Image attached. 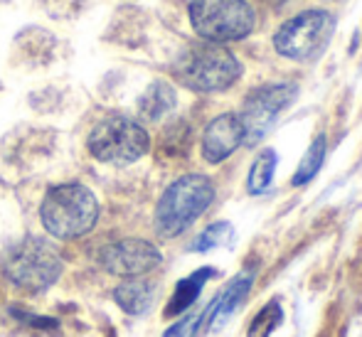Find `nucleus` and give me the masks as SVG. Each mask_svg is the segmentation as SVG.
Instances as JSON below:
<instances>
[{
    "instance_id": "obj_16",
    "label": "nucleus",
    "mask_w": 362,
    "mask_h": 337,
    "mask_svg": "<svg viewBox=\"0 0 362 337\" xmlns=\"http://www.w3.org/2000/svg\"><path fill=\"white\" fill-rule=\"evenodd\" d=\"M276 150L267 148L257 155V160L252 162V170H249V177H247V190L249 195H264V192L272 187V180H274V170H276Z\"/></svg>"
},
{
    "instance_id": "obj_3",
    "label": "nucleus",
    "mask_w": 362,
    "mask_h": 337,
    "mask_svg": "<svg viewBox=\"0 0 362 337\" xmlns=\"http://www.w3.org/2000/svg\"><path fill=\"white\" fill-rule=\"evenodd\" d=\"M62 256L49 242L40 237H25L5 249L0 256V273L25 293H42L62 276Z\"/></svg>"
},
{
    "instance_id": "obj_13",
    "label": "nucleus",
    "mask_w": 362,
    "mask_h": 337,
    "mask_svg": "<svg viewBox=\"0 0 362 337\" xmlns=\"http://www.w3.org/2000/svg\"><path fill=\"white\" fill-rule=\"evenodd\" d=\"M217 271L205 266V268H197L195 273H190L187 278L177 280L175 290H173L170 300H168L165 305V318H175V315L185 313V310H190L192 305H195V300L200 298L202 288H205L207 280L215 276Z\"/></svg>"
},
{
    "instance_id": "obj_9",
    "label": "nucleus",
    "mask_w": 362,
    "mask_h": 337,
    "mask_svg": "<svg viewBox=\"0 0 362 337\" xmlns=\"http://www.w3.org/2000/svg\"><path fill=\"white\" fill-rule=\"evenodd\" d=\"M99 264L104 271L124 278H136L156 271L163 264V254L146 239H121L101 249Z\"/></svg>"
},
{
    "instance_id": "obj_8",
    "label": "nucleus",
    "mask_w": 362,
    "mask_h": 337,
    "mask_svg": "<svg viewBox=\"0 0 362 337\" xmlns=\"http://www.w3.org/2000/svg\"><path fill=\"white\" fill-rule=\"evenodd\" d=\"M296 96H298V86L288 84V81L267 84L252 91L239 111V121L244 126V146H257L276 124L281 111L293 104Z\"/></svg>"
},
{
    "instance_id": "obj_4",
    "label": "nucleus",
    "mask_w": 362,
    "mask_h": 337,
    "mask_svg": "<svg viewBox=\"0 0 362 337\" xmlns=\"http://www.w3.org/2000/svg\"><path fill=\"white\" fill-rule=\"evenodd\" d=\"M173 71L187 89L215 94L237 84V79L242 76V64L224 45L205 40L200 45H190L177 57Z\"/></svg>"
},
{
    "instance_id": "obj_15",
    "label": "nucleus",
    "mask_w": 362,
    "mask_h": 337,
    "mask_svg": "<svg viewBox=\"0 0 362 337\" xmlns=\"http://www.w3.org/2000/svg\"><path fill=\"white\" fill-rule=\"evenodd\" d=\"M153 298H156V283L141 278V276L126 280V283H121L119 288L114 290V300L121 305V310H126L129 315L146 313V310L151 308Z\"/></svg>"
},
{
    "instance_id": "obj_10",
    "label": "nucleus",
    "mask_w": 362,
    "mask_h": 337,
    "mask_svg": "<svg viewBox=\"0 0 362 337\" xmlns=\"http://www.w3.org/2000/svg\"><path fill=\"white\" fill-rule=\"evenodd\" d=\"M62 52V40L49 30L40 28V25H28L23 28L13 40V64L25 69H45L52 62L59 59Z\"/></svg>"
},
{
    "instance_id": "obj_17",
    "label": "nucleus",
    "mask_w": 362,
    "mask_h": 337,
    "mask_svg": "<svg viewBox=\"0 0 362 337\" xmlns=\"http://www.w3.org/2000/svg\"><path fill=\"white\" fill-rule=\"evenodd\" d=\"M325 153H328V141H325V136L320 134V136H315V141L308 146L305 155L300 158L298 170H296V175H293V180H291V185H293V187L308 185V182L313 180L315 175H318L320 167H323Z\"/></svg>"
},
{
    "instance_id": "obj_19",
    "label": "nucleus",
    "mask_w": 362,
    "mask_h": 337,
    "mask_svg": "<svg viewBox=\"0 0 362 337\" xmlns=\"http://www.w3.org/2000/svg\"><path fill=\"white\" fill-rule=\"evenodd\" d=\"M232 239V224L229 222H215L192 242V252H210V249L224 247Z\"/></svg>"
},
{
    "instance_id": "obj_18",
    "label": "nucleus",
    "mask_w": 362,
    "mask_h": 337,
    "mask_svg": "<svg viewBox=\"0 0 362 337\" xmlns=\"http://www.w3.org/2000/svg\"><path fill=\"white\" fill-rule=\"evenodd\" d=\"M281 323H284L281 305H279V300H272V303L264 305L257 313V318L252 320V325H249V330H247V337H272V333Z\"/></svg>"
},
{
    "instance_id": "obj_11",
    "label": "nucleus",
    "mask_w": 362,
    "mask_h": 337,
    "mask_svg": "<svg viewBox=\"0 0 362 337\" xmlns=\"http://www.w3.org/2000/svg\"><path fill=\"white\" fill-rule=\"evenodd\" d=\"M239 146H244V126L239 121V114L217 116L202 134V158L210 165L224 162Z\"/></svg>"
},
{
    "instance_id": "obj_2",
    "label": "nucleus",
    "mask_w": 362,
    "mask_h": 337,
    "mask_svg": "<svg viewBox=\"0 0 362 337\" xmlns=\"http://www.w3.org/2000/svg\"><path fill=\"white\" fill-rule=\"evenodd\" d=\"M212 200H215V185L207 175L190 172V175L177 177L158 200L156 217H153L158 237H180L207 212Z\"/></svg>"
},
{
    "instance_id": "obj_20",
    "label": "nucleus",
    "mask_w": 362,
    "mask_h": 337,
    "mask_svg": "<svg viewBox=\"0 0 362 337\" xmlns=\"http://www.w3.org/2000/svg\"><path fill=\"white\" fill-rule=\"evenodd\" d=\"M205 328V310L202 313H195V315H187L182 318L177 325H173L163 337H197Z\"/></svg>"
},
{
    "instance_id": "obj_14",
    "label": "nucleus",
    "mask_w": 362,
    "mask_h": 337,
    "mask_svg": "<svg viewBox=\"0 0 362 337\" xmlns=\"http://www.w3.org/2000/svg\"><path fill=\"white\" fill-rule=\"evenodd\" d=\"M175 104H177L175 89H173L168 81H160V79L151 81L148 89L139 96V116L151 121V124H156V121L165 119V116L175 109Z\"/></svg>"
},
{
    "instance_id": "obj_22",
    "label": "nucleus",
    "mask_w": 362,
    "mask_h": 337,
    "mask_svg": "<svg viewBox=\"0 0 362 337\" xmlns=\"http://www.w3.org/2000/svg\"><path fill=\"white\" fill-rule=\"evenodd\" d=\"M0 3H3V0H0Z\"/></svg>"
},
{
    "instance_id": "obj_21",
    "label": "nucleus",
    "mask_w": 362,
    "mask_h": 337,
    "mask_svg": "<svg viewBox=\"0 0 362 337\" xmlns=\"http://www.w3.org/2000/svg\"><path fill=\"white\" fill-rule=\"evenodd\" d=\"M3 89H5V86H3V81H0V94H3Z\"/></svg>"
},
{
    "instance_id": "obj_12",
    "label": "nucleus",
    "mask_w": 362,
    "mask_h": 337,
    "mask_svg": "<svg viewBox=\"0 0 362 337\" xmlns=\"http://www.w3.org/2000/svg\"><path fill=\"white\" fill-rule=\"evenodd\" d=\"M254 276H257L254 271H244V273L234 276V278L229 280L227 288H224L222 293H219L217 298L205 308V325L207 328H212V330L222 328L224 320H227L229 315H232L234 310L244 303V298L249 295L252 283H254Z\"/></svg>"
},
{
    "instance_id": "obj_7",
    "label": "nucleus",
    "mask_w": 362,
    "mask_h": 337,
    "mask_svg": "<svg viewBox=\"0 0 362 337\" xmlns=\"http://www.w3.org/2000/svg\"><path fill=\"white\" fill-rule=\"evenodd\" d=\"M335 32V18L328 10H303L288 18L274 35V47L293 62H313L323 54Z\"/></svg>"
},
{
    "instance_id": "obj_6",
    "label": "nucleus",
    "mask_w": 362,
    "mask_h": 337,
    "mask_svg": "<svg viewBox=\"0 0 362 337\" xmlns=\"http://www.w3.org/2000/svg\"><path fill=\"white\" fill-rule=\"evenodd\" d=\"M86 148L99 162L129 165L146 155L151 148V138L139 121L114 114L101 119L91 129L89 138H86Z\"/></svg>"
},
{
    "instance_id": "obj_1",
    "label": "nucleus",
    "mask_w": 362,
    "mask_h": 337,
    "mask_svg": "<svg viewBox=\"0 0 362 337\" xmlns=\"http://www.w3.org/2000/svg\"><path fill=\"white\" fill-rule=\"evenodd\" d=\"M40 219L47 234L54 239H79L86 237L99 222V202L89 187L79 182L49 187L40 207Z\"/></svg>"
},
{
    "instance_id": "obj_5",
    "label": "nucleus",
    "mask_w": 362,
    "mask_h": 337,
    "mask_svg": "<svg viewBox=\"0 0 362 337\" xmlns=\"http://www.w3.org/2000/svg\"><path fill=\"white\" fill-rule=\"evenodd\" d=\"M187 15L192 30L217 45L244 40L257 25V15L247 0H192Z\"/></svg>"
}]
</instances>
